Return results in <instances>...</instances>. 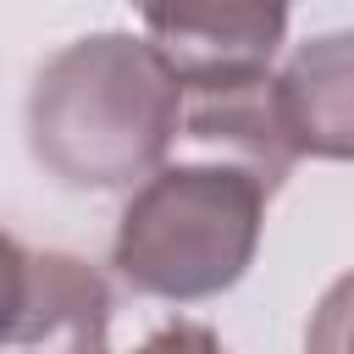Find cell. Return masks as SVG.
<instances>
[{
    "mask_svg": "<svg viewBox=\"0 0 354 354\" xmlns=\"http://www.w3.org/2000/svg\"><path fill=\"white\" fill-rule=\"evenodd\" d=\"M277 94L299 155L354 160V33L299 44L277 77Z\"/></svg>",
    "mask_w": 354,
    "mask_h": 354,
    "instance_id": "5b68a950",
    "label": "cell"
},
{
    "mask_svg": "<svg viewBox=\"0 0 354 354\" xmlns=\"http://www.w3.org/2000/svg\"><path fill=\"white\" fill-rule=\"evenodd\" d=\"M133 354H227V348H221V337H216L210 326H199V321H171V326L149 332Z\"/></svg>",
    "mask_w": 354,
    "mask_h": 354,
    "instance_id": "52a82bcc",
    "label": "cell"
},
{
    "mask_svg": "<svg viewBox=\"0 0 354 354\" xmlns=\"http://www.w3.org/2000/svg\"><path fill=\"white\" fill-rule=\"evenodd\" d=\"M188 94L149 39L94 33L44 61L28 94L33 160L66 188L149 183L183 127Z\"/></svg>",
    "mask_w": 354,
    "mask_h": 354,
    "instance_id": "6da1fadb",
    "label": "cell"
},
{
    "mask_svg": "<svg viewBox=\"0 0 354 354\" xmlns=\"http://www.w3.org/2000/svg\"><path fill=\"white\" fill-rule=\"evenodd\" d=\"M111 288L72 254L6 238V354H105Z\"/></svg>",
    "mask_w": 354,
    "mask_h": 354,
    "instance_id": "3957f363",
    "label": "cell"
},
{
    "mask_svg": "<svg viewBox=\"0 0 354 354\" xmlns=\"http://www.w3.org/2000/svg\"><path fill=\"white\" fill-rule=\"evenodd\" d=\"M288 33L282 6H149L144 39L177 72L183 94L271 77V55Z\"/></svg>",
    "mask_w": 354,
    "mask_h": 354,
    "instance_id": "277c9868",
    "label": "cell"
},
{
    "mask_svg": "<svg viewBox=\"0 0 354 354\" xmlns=\"http://www.w3.org/2000/svg\"><path fill=\"white\" fill-rule=\"evenodd\" d=\"M304 354H354V271L337 277L315 315H310V337H304Z\"/></svg>",
    "mask_w": 354,
    "mask_h": 354,
    "instance_id": "8992f818",
    "label": "cell"
},
{
    "mask_svg": "<svg viewBox=\"0 0 354 354\" xmlns=\"http://www.w3.org/2000/svg\"><path fill=\"white\" fill-rule=\"evenodd\" d=\"M266 188L238 160L160 166L122 210L116 271L155 299H210L243 277L266 221Z\"/></svg>",
    "mask_w": 354,
    "mask_h": 354,
    "instance_id": "7a4b0ae2",
    "label": "cell"
}]
</instances>
